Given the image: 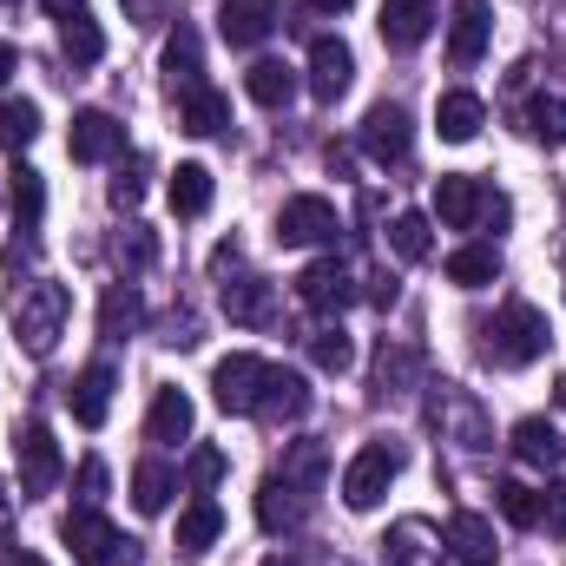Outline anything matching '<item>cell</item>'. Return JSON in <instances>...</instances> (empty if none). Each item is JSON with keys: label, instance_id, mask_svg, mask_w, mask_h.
<instances>
[{"label": "cell", "instance_id": "cell-7", "mask_svg": "<svg viewBox=\"0 0 566 566\" xmlns=\"http://www.w3.org/2000/svg\"><path fill=\"white\" fill-rule=\"evenodd\" d=\"M60 541L73 547V560L80 566H119V527H113L99 507L66 514V521H60Z\"/></svg>", "mask_w": 566, "mask_h": 566}, {"label": "cell", "instance_id": "cell-35", "mask_svg": "<svg viewBox=\"0 0 566 566\" xmlns=\"http://www.w3.org/2000/svg\"><path fill=\"white\" fill-rule=\"evenodd\" d=\"M7 198H13V211H20V231H33L40 211H46V185H40V171H33V165H13V171H7Z\"/></svg>", "mask_w": 566, "mask_h": 566}, {"label": "cell", "instance_id": "cell-18", "mask_svg": "<svg viewBox=\"0 0 566 566\" xmlns=\"http://www.w3.org/2000/svg\"><path fill=\"white\" fill-rule=\"evenodd\" d=\"M224 316H231V323H244V329L271 323V316H277V290H271V277H238V283H224Z\"/></svg>", "mask_w": 566, "mask_h": 566}, {"label": "cell", "instance_id": "cell-30", "mask_svg": "<svg viewBox=\"0 0 566 566\" xmlns=\"http://www.w3.org/2000/svg\"><path fill=\"white\" fill-rule=\"evenodd\" d=\"M501 277V251L494 244H461L454 258H448V283H461V290H481V283Z\"/></svg>", "mask_w": 566, "mask_h": 566}, {"label": "cell", "instance_id": "cell-46", "mask_svg": "<svg viewBox=\"0 0 566 566\" xmlns=\"http://www.w3.org/2000/svg\"><path fill=\"white\" fill-rule=\"evenodd\" d=\"M541 521H547V534L566 541V481H554V488L541 494Z\"/></svg>", "mask_w": 566, "mask_h": 566}, {"label": "cell", "instance_id": "cell-52", "mask_svg": "<svg viewBox=\"0 0 566 566\" xmlns=\"http://www.w3.org/2000/svg\"><path fill=\"white\" fill-rule=\"evenodd\" d=\"M264 566H296V560H277V554H271V560H264Z\"/></svg>", "mask_w": 566, "mask_h": 566}, {"label": "cell", "instance_id": "cell-14", "mask_svg": "<svg viewBox=\"0 0 566 566\" xmlns=\"http://www.w3.org/2000/svg\"><path fill=\"white\" fill-rule=\"evenodd\" d=\"M53 20H60V46H66V60L73 66H99L106 60V33H99V20L73 0V7H53Z\"/></svg>", "mask_w": 566, "mask_h": 566}, {"label": "cell", "instance_id": "cell-15", "mask_svg": "<svg viewBox=\"0 0 566 566\" xmlns=\"http://www.w3.org/2000/svg\"><path fill=\"white\" fill-rule=\"evenodd\" d=\"M488 33H494V20H488V0H454L448 60H454V66H474V60L488 53Z\"/></svg>", "mask_w": 566, "mask_h": 566}, {"label": "cell", "instance_id": "cell-32", "mask_svg": "<svg viewBox=\"0 0 566 566\" xmlns=\"http://www.w3.org/2000/svg\"><path fill=\"white\" fill-rule=\"evenodd\" d=\"M409 382H416V349L382 343V349H376V396H382V402H389V396H409Z\"/></svg>", "mask_w": 566, "mask_h": 566}, {"label": "cell", "instance_id": "cell-45", "mask_svg": "<svg viewBox=\"0 0 566 566\" xmlns=\"http://www.w3.org/2000/svg\"><path fill=\"white\" fill-rule=\"evenodd\" d=\"M191 481H198V488H218V481H224V448H198V454H191Z\"/></svg>", "mask_w": 566, "mask_h": 566}, {"label": "cell", "instance_id": "cell-48", "mask_svg": "<svg viewBox=\"0 0 566 566\" xmlns=\"http://www.w3.org/2000/svg\"><path fill=\"white\" fill-rule=\"evenodd\" d=\"M0 566H46L40 554H27V547H0Z\"/></svg>", "mask_w": 566, "mask_h": 566}, {"label": "cell", "instance_id": "cell-34", "mask_svg": "<svg viewBox=\"0 0 566 566\" xmlns=\"http://www.w3.org/2000/svg\"><path fill=\"white\" fill-rule=\"evenodd\" d=\"M40 139V106L33 99H0V151H27Z\"/></svg>", "mask_w": 566, "mask_h": 566}, {"label": "cell", "instance_id": "cell-36", "mask_svg": "<svg viewBox=\"0 0 566 566\" xmlns=\"http://www.w3.org/2000/svg\"><path fill=\"white\" fill-rule=\"evenodd\" d=\"M389 251H396L402 264H422L428 251H434V231H428L422 211H402V218L389 224Z\"/></svg>", "mask_w": 566, "mask_h": 566}, {"label": "cell", "instance_id": "cell-33", "mask_svg": "<svg viewBox=\"0 0 566 566\" xmlns=\"http://www.w3.org/2000/svg\"><path fill=\"white\" fill-rule=\"evenodd\" d=\"M434 416H448V428H454V441H461V448H488V422H481L474 396H461V389H441V409H434Z\"/></svg>", "mask_w": 566, "mask_h": 566}, {"label": "cell", "instance_id": "cell-21", "mask_svg": "<svg viewBox=\"0 0 566 566\" xmlns=\"http://www.w3.org/2000/svg\"><path fill=\"white\" fill-rule=\"evenodd\" d=\"M244 93H251L264 113H283V106L296 99V66H290V60H258V66L244 73Z\"/></svg>", "mask_w": 566, "mask_h": 566}, {"label": "cell", "instance_id": "cell-44", "mask_svg": "<svg viewBox=\"0 0 566 566\" xmlns=\"http://www.w3.org/2000/svg\"><path fill=\"white\" fill-rule=\"evenodd\" d=\"M80 501H86V507H99V501H106V461H99V454H86V461H80Z\"/></svg>", "mask_w": 566, "mask_h": 566}, {"label": "cell", "instance_id": "cell-11", "mask_svg": "<svg viewBox=\"0 0 566 566\" xmlns=\"http://www.w3.org/2000/svg\"><path fill=\"white\" fill-rule=\"evenodd\" d=\"M349 80H356V53L343 46V40H310V93L323 99V106H336L343 93H349Z\"/></svg>", "mask_w": 566, "mask_h": 566}, {"label": "cell", "instance_id": "cell-49", "mask_svg": "<svg viewBox=\"0 0 566 566\" xmlns=\"http://www.w3.org/2000/svg\"><path fill=\"white\" fill-rule=\"evenodd\" d=\"M13 66H20V53H13V46H7V40H0V86H7V80H13Z\"/></svg>", "mask_w": 566, "mask_h": 566}, {"label": "cell", "instance_id": "cell-2", "mask_svg": "<svg viewBox=\"0 0 566 566\" xmlns=\"http://www.w3.org/2000/svg\"><path fill=\"white\" fill-rule=\"evenodd\" d=\"M66 310H73V296H66V283H27L20 296H13V329H20V349L27 356H53V343H60V329H66Z\"/></svg>", "mask_w": 566, "mask_h": 566}, {"label": "cell", "instance_id": "cell-41", "mask_svg": "<svg viewBox=\"0 0 566 566\" xmlns=\"http://www.w3.org/2000/svg\"><path fill=\"white\" fill-rule=\"evenodd\" d=\"M422 541H428L422 521H402V527L382 541V554H389V566H422Z\"/></svg>", "mask_w": 566, "mask_h": 566}, {"label": "cell", "instance_id": "cell-9", "mask_svg": "<svg viewBox=\"0 0 566 566\" xmlns=\"http://www.w3.org/2000/svg\"><path fill=\"white\" fill-rule=\"evenodd\" d=\"M336 231H343V224H336V205H329V198H310V191H303V198H290L277 211V244H290V251H296V244H323V238H336Z\"/></svg>", "mask_w": 566, "mask_h": 566}, {"label": "cell", "instance_id": "cell-6", "mask_svg": "<svg viewBox=\"0 0 566 566\" xmlns=\"http://www.w3.org/2000/svg\"><path fill=\"white\" fill-rule=\"evenodd\" d=\"M396 468H402V454H396V448H382V441H369V448H363V454L343 468V501H349L356 514H369V507L389 494Z\"/></svg>", "mask_w": 566, "mask_h": 566}, {"label": "cell", "instance_id": "cell-51", "mask_svg": "<svg viewBox=\"0 0 566 566\" xmlns=\"http://www.w3.org/2000/svg\"><path fill=\"white\" fill-rule=\"evenodd\" d=\"M7 514H13V494H7V481H0V527H7Z\"/></svg>", "mask_w": 566, "mask_h": 566}, {"label": "cell", "instance_id": "cell-31", "mask_svg": "<svg viewBox=\"0 0 566 566\" xmlns=\"http://www.w3.org/2000/svg\"><path fill=\"white\" fill-rule=\"evenodd\" d=\"M310 363H316L323 376H343V369L356 363V343H349V329H343V323H323V329H310Z\"/></svg>", "mask_w": 566, "mask_h": 566}, {"label": "cell", "instance_id": "cell-54", "mask_svg": "<svg viewBox=\"0 0 566 566\" xmlns=\"http://www.w3.org/2000/svg\"><path fill=\"white\" fill-rule=\"evenodd\" d=\"M0 7H13V0H0Z\"/></svg>", "mask_w": 566, "mask_h": 566}, {"label": "cell", "instance_id": "cell-13", "mask_svg": "<svg viewBox=\"0 0 566 566\" xmlns=\"http://www.w3.org/2000/svg\"><path fill=\"white\" fill-rule=\"evenodd\" d=\"M296 296H303L310 310H349V303H356V277H349L343 258H316V264L296 277Z\"/></svg>", "mask_w": 566, "mask_h": 566}, {"label": "cell", "instance_id": "cell-16", "mask_svg": "<svg viewBox=\"0 0 566 566\" xmlns=\"http://www.w3.org/2000/svg\"><path fill=\"white\" fill-rule=\"evenodd\" d=\"M283 13L271 0H224L218 7V33L231 40V46H258V40H271V27H277Z\"/></svg>", "mask_w": 566, "mask_h": 566}, {"label": "cell", "instance_id": "cell-10", "mask_svg": "<svg viewBox=\"0 0 566 566\" xmlns=\"http://www.w3.org/2000/svg\"><path fill=\"white\" fill-rule=\"evenodd\" d=\"M409 145H416V133H409V113H402L396 99L369 106V119H363V151H369L376 165H402Z\"/></svg>", "mask_w": 566, "mask_h": 566}, {"label": "cell", "instance_id": "cell-3", "mask_svg": "<svg viewBox=\"0 0 566 566\" xmlns=\"http://www.w3.org/2000/svg\"><path fill=\"white\" fill-rule=\"evenodd\" d=\"M271 382H277V363H264V356H224L211 369V396H218L224 416H258Z\"/></svg>", "mask_w": 566, "mask_h": 566}, {"label": "cell", "instance_id": "cell-5", "mask_svg": "<svg viewBox=\"0 0 566 566\" xmlns=\"http://www.w3.org/2000/svg\"><path fill=\"white\" fill-rule=\"evenodd\" d=\"M434 211H441V224H448V231H468V224H474V218H488V211H494V218H507V205H501V198H488V185H481V178H468V171H441V178H434Z\"/></svg>", "mask_w": 566, "mask_h": 566}, {"label": "cell", "instance_id": "cell-53", "mask_svg": "<svg viewBox=\"0 0 566 566\" xmlns=\"http://www.w3.org/2000/svg\"><path fill=\"white\" fill-rule=\"evenodd\" d=\"M560 409H566V376H560Z\"/></svg>", "mask_w": 566, "mask_h": 566}, {"label": "cell", "instance_id": "cell-20", "mask_svg": "<svg viewBox=\"0 0 566 566\" xmlns=\"http://www.w3.org/2000/svg\"><path fill=\"white\" fill-rule=\"evenodd\" d=\"M218 534H224V507H218L211 494H198V501L178 514V554H185V560H198Z\"/></svg>", "mask_w": 566, "mask_h": 566}, {"label": "cell", "instance_id": "cell-17", "mask_svg": "<svg viewBox=\"0 0 566 566\" xmlns=\"http://www.w3.org/2000/svg\"><path fill=\"white\" fill-rule=\"evenodd\" d=\"M66 402H73V422L80 428H106V409H113V363H86Z\"/></svg>", "mask_w": 566, "mask_h": 566}, {"label": "cell", "instance_id": "cell-39", "mask_svg": "<svg viewBox=\"0 0 566 566\" xmlns=\"http://www.w3.org/2000/svg\"><path fill=\"white\" fill-rule=\"evenodd\" d=\"M494 507H501L507 527H541V494L521 488V481H501V488H494Z\"/></svg>", "mask_w": 566, "mask_h": 566}, {"label": "cell", "instance_id": "cell-23", "mask_svg": "<svg viewBox=\"0 0 566 566\" xmlns=\"http://www.w3.org/2000/svg\"><path fill=\"white\" fill-rule=\"evenodd\" d=\"M178 126H185V133H198V139H211V133H224V126H231V99H224V93H211V86H191V93L178 99Z\"/></svg>", "mask_w": 566, "mask_h": 566}, {"label": "cell", "instance_id": "cell-27", "mask_svg": "<svg viewBox=\"0 0 566 566\" xmlns=\"http://www.w3.org/2000/svg\"><path fill=\"white\" fill-rule=\"evenodd\" d=\"M198 73H205V46H198V27H185V20H178V33L165 40V80L191 93V86H205Z\"/></svg>", "mask_w": 566, "mask_h": 566}, {"label": "cell", "instance_id": "cell-12", "mask_svg": "<svg viewBox=\"0 0 566 566\" xmlns=\"http://www.w3.org/2000/svg\"><path fill=\"white\" fill-rule=\"evenodd\" d=\"M376 33H382V46H396V53H416L428 33H434V7H428V0H382V13H376Z\"/></svg>", "mask_w": 566, "mask_h": 566}, {"label": "cell", "instance_id": "cell-42", "mask_svg": "<svg viewBox=\"0 0 566 566\" xmlns=\"http://www.w3.org/2000/svg\"><path fill=\"white\" fill-rule=\"evenodd\" d=\"M113 251H119V264H126V271H145V264H151V258H158V238H151V231H145V224H126V231H119V244H113Z\"/></svg>", "mask_w": 566, "mask_h": 566}, {"label": "cell", "instance_id": "cell-8", "mask_svg": "<svg viewBox=\"0 0 566 566\" xmlns=\"http://www.w3.org/2000/svg\"><path fill=\"white\" fill-rule=\"evenodd\" d=\"M66 151H73L80 165H106V158H119V151H126V126H119L113 113L86 106V113H73V133H66Z\"/></svg>", "mask_w": 566, "mask_h": 566}, {"label": "cell", "instance_id": "cell-22", "mask_svg": "<svg viewBox=\"0 0 566 566\" xmlns=\"http://www.w3.org/2000/svg\"><path fill=\"white\" fill-rule=\"evenodd\" d=\"M258 521H264L271 534H290V527L303 521V488H296L290 474H271V481L258 488Z\"/></svg>", "mask_w": 566, "mask_h": 566}, {"label": "cell", "instance_id": "cell-37", "mask_svg": "<svg viewBox=\"0 0 566 566\" xmlns=\"http://www.w3.org/2000/svg\"><path fill=\"white\" fill-rule=\"evenodd\" d=\"M310 409V382L303 376H290V369H277V382H271V396H264V409L258 416H271V422H296Z\"/></svg>", "mask_w": 566, "mask_h": 566}, {"label": "cell", "instance_id": "cell-40", "mask_svg": "<svg viewBox=\"0 0 566 566\" xmlns=\"http://www.w3.org/2000/svg\"><path fill=\"white\" fill-rule=\"evenodd\" d=\"M527 133H534L541 145H566V99L541 93V99L527 106Z\"/></svg>", "mask_w": 566, "mask_h": 566}, {"label": "cell", "instance_id": "cell-24", "mask_svg": "<svg viewBox=\"0 0 566 566\" xmlns=\"http://www.w3.org/2000/svg\"><path fill=\"white\" fill-rule=\"evenodd\" d=\"M145 434H151L158 448L185 441V434H191V396H185V389H158V396H151V416H145Z\"/></svg>", "mask_w": 566, "mask_h": 566}, {"label": "cell", "instance_id": "cell-43", "mask_svg": "<svg viewBox=\"0 0 566 566\" xmlns=\"http://www.w3.org/2000/svg\"><path fill=\"white\" fill-rule=\"evenodd\" d=\"M139 198H145V158H133V165H119V178H113V205L133 211Z\"/></svg>", "mask_w": 566, "mask_h": 566}, {"label": "cell", "instance_id": "cell-25", "mask_svg": "<svg viewBox=\"0 0 566 566\" xmlns=\"http://www.w3.org/2000/svg\"><path fill=\"white\" fill-rule=\"evenodd\" d=\"M481 119H488V106H481L474 93H441V99H434V133H441V139L468 145L481 133Z\"/></svg>", "mask_w": 566, "mask_h": 566}, {"label": "cell", "instance_id": "cell-4", "mask_svg": "<svg viewBox=\"0 0 566 566\" xmlns=\"http://www.w3.org/2000/svg\"><path fill=\"white\" fill-rule=\"evenodd\" d=\"M13 461H20V494L27 501H40V494H53L60 488V441H53V428L27 422L20 434H13Z\"/></svg>", "mask_w": 566, "mask_h": 566}, {"label": "cell", "instance_id": "cell-47", "mask_svg": "<svg viewBox=\"0 0 566 566\" xmlns=\"http://www.w3.org/2000/svg\"><path fill=\"white\" fill-rule=\"evenodd\" d=\"M126 20H139V27H158V20H165V0H126Z\"/></svg>", "mask_w": 566, "mask_h": 566}, {"label": "cell", "instance_id": "cell-1", "mask_svg": "<svg viewBox=\"0 0 566 566\" xmlns=\"http://www.w3.org/2000/svg\"><path fill=\"white\" fill-rule=\"evenodd\" d=\"M547 343H554V329L534 303H507V310H494V323H481V356L494 369H527L547 356Z\"/></svg>", "mask_w": 566, "mask_h": 566}, {"label": "cell", "instance_id": "cell-19", "mask_svg": "<svg viewBox=\"0 0 566 566\" xmlns=\"http://www.w3.org/2000/svg\"><path fill=\"white\" fill-rule=\"evenodd\" d=\"M514 454L527 461V468H560L566 461V434L547 416H527V422H514Z\"/></svg>", "mask_w": 566, "mask_h": 566}, {"label": "cell", "instance_id": "cell-29", "mask_svg": "<svg viewBox=\"0 0 566 566\" xmlns=\"http://www.w3.org/2000/svg\"><path fill=\"white\" fill-rule=\"evenodd\" d=\"M133 329H139V290L133 283H113L106 303H99V336L106 343H126Z\"/></svg>", "mask_w": 566, "mask_h": 566}, {"label": "cell", "instance_id": "cell-38", "mask_svg": "<svg viewBox=\"0 0 566 566\" xmlns=\"http://www.w3.org/2000/svg\"><path fill=\"white\" fill-rule=\"evenodd\" d=\"M171 488H178V481H171V468H165V461H145L139 474H133V507H139V514H165Z\"/></svg>", "mask_w": 566, "mask_h": 566}, {"label": "cell", "instance_id": "cell-28", "mask_svg": "<svg viewBox=\"0 0 566 566\" xmlns=\"http://www.w3.org/2000/svg\"><path fill=\"white\" fill-rule=\"evenodd\" d=\"M211 198H218V185H211L205 165H178V171H171V211H178V218H205Z\"/></svg>", "mask_w": 566, "mask_h": 566}, {"label": "cell", "instance_id": "cell-26", "mask_svg": "<svg viewBox=\"0 0 566 566\" xmlns=\"http://www.w3.org/2000/svg\"><path fill=\"white\" fill-rule=\"evenodd\" d=\"M448 554L461 566H494V527L481 514H454L448 521Z\"/></svg>", "mask_w": 566, "mask_h": 566}, {"label": "cell", "instance_id": "cell-50", "mask_svg": "<svg viewBox=\"0 0 566 566\" xmlns=\"http://www.w3.org/2000/svg\"><path fill=\"white\" fill-rule=\"evenodd\" d=\"M310 7H316V13H343L349 0H310Z\"/></svg>", "mask_w": 566, "mask_h": 566}]
</instances>
